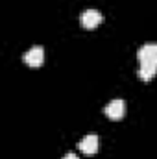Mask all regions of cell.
<instances>
[{"mask_svg": "<svg viewBox=\"0 0 157 159\" xmlns=\"http://www.w3.org/2000/svg\"><path fill=\"white\" fill-rule=\"evenodd\" d=\"M63 159H79V157L74 154V152H69V154H65V157Z\"/></svg>", "mask_w": 157, "mask_h": 159, "instance_id": "cell-7", "label": "cell"}, {"mask_svg": "<svg viewBox=\"0 0 157 159\" xmlns=\"http://www.w3.org/2000/svg\"><path fill=\"white\" fill-rule=\"evenodd\" d=\"M139 63L142 61H157V43H146L137 50Z\"/></svg>", "mask_w": 157, "mask_h": 159, "instance_id": "cell-4", "label": "cell"}, {"mask_svg": "<svg viewBox=\"0 0 157 159\" xmlns=\"http://www.w3.org/2000/svg\"><path fill=\"white\" fill-rule=\"evenodd\" d=\"M104 113H105L111 120H120L124 115H126V102L120 100V98L111 100V102L104 107Z\"/></svg>", "mask_w": 157, "mask_h": 159, "instance_id": "cell-1", "label": "cell"}, {"mask_svg": "<svg viewBox=\"0 0 157 159\" xmlns=\"http://www.w3.org/2000/svg\"><path fill=\"white\" fill-rule=\"evenodd\" d=\"M139 78L141 80H152L157 74V61H142L139 65V70H137Z\"/></svg>", "mask_w": 157, "mask_h": 159, "instance_id": "cell-6", "label": "cell"}, {"mask_svg": "<svg viewBox=\"0 0 157 159\" xmlns=\"http://www.w3.org/2000/svg\"><path fill=\"white\" fill-rule=\"evenodd\" d=\"M78 148L83 152V154H87V156H94L96 150H98V135H94V133L85 135V137L79 141Z\"/></svg>", "mask_w": 157, "mask_h": 159, "instance_id": "cell-5", "label": "cell"}, {"mask_svg": "<svg viewBox=\"0 0 157 159\" xmlns=\"http://www.w3.org/2000/svg\"><path fill=\"white\" fill-rule=\"evenodd\" d=\"M22 59H24V63L30 65V67H39V65H43V61H44V48L39 46V44H37V46H32L30 50L24 52Z\"/></svg>", "mask_w": 157, "mask_h": 159, "instance_id": "cell-3", "label": "cell"}, {"mask_svg": "<svg viewBox=\"0 0 157 159\" xmlns=\"http://www.w3.org/2000/svg\"><path fill=\"white\" fill-rule=\"evenodd\" d=\"M102 20H104V17H102V13H100L98 9H85V11L81 13V17H79L81 26H83V28H87V30L96 28Z\"/></svg>", "mask_w": 157, "mask_h": 159, "instance_id": "cell-2", "label": "cell"}]
</instances>
